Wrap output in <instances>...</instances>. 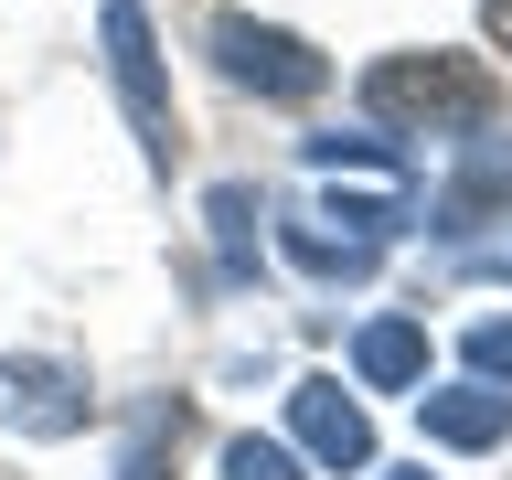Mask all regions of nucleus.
I'll use <instances>...</instances> for the list:
<instances>
[{
	"mask_svg": "<svg viewBox=\"0 0 512 480\" xmlns=\"http://www.w3.org/2000/svg\"><path fill=\"white\" fill-rule=\"evenodd\" d=\"M352 374L374 384V395H416L427 384V331L416 320H363L352 331Z\"/></svg>",
	"mask_w": 512,
	"mask_h": 480,
	"instance_id": "obj_8",
	"label": "nucleus"
},
{
	"mask_svg": "<svg viewBox=\"0 0 512 480\" xmlns=\"http://www.w3.org/2000/svg\"><path fill=\"white\" fill-rule=\"evenodd\" d=\"M171 448H182V406H150L139 427H128V459H118V480H171Z\"/></svg>",
	"mask_w": 512,
	"mask_h": 480,
	"instance_id": "obj_12",
	"label": "nucleus"
},
{
	"mask_svg": "<svg viewBox=\"0 0 512 480\" xmlns=\"http://www.w3.org/2000/svg\"><path fill=\"white\" fill-rule=\"evenodd\" d=\"M278 246L299 256L310 278H342V288H352V278H374V256H384V246H352V235H331V224H288Z\"/></svg>",
	"mask_w": 512,
	"mask_h": 480,
	"instance_id": "obj_9",
	"label": "nucleus"
},
{
	"mask_svg": "<svg viewBox=\"0 0 512 480\" xmlns=\"http://www.w3.org/2000/svg\"><path fill=\"white\" fill-rule=\"evenodd\" d=\"M363 118L395 139V128H416V139H470L480 118H491V75H480L470 54H374L363 64Z\"/></svg>",
	"mask_w": 512,
	"mask_h": 480,
	"instance_id": "obj_1",
	"label": "nucleus"
},
{
	"mask_svg": "<svg viewBox=\"0 0 512 480\" xmlns=\"http://www.w3.org/2000/svg\"><path fill=\"white\" fill-rule=\"evenodd\" d=\"M288 438L320 470H374V416L363 395H342V374H299L288 384Z\"/></svg>",
	"mask_w": 512,
	"mask_h": 480,
	"instance_id": "obj_6",
	"label": "nucleus"
},
{
	"mask_svg": "<svg viewBox=\"0 0 512 480\" xmlns=\"http://www.w3.org/2000/svg\"><path fill=\"white\" fill-rule=\"evenodd\" d=\"M491 214H512V128L480 118L470 139H459V171L427 192V235H459V246H470Z\"/></svg>",
	"mask_w": 512,
	"mask_h": 480,
	"instance_id": "obj_4",
	"label": "nucleus"
},
{
	"mask_svg": "<svg viewBox=\"0 0 512 480\" xmlns=\"http://www.w3.org/2000/svg\"><path fill=\"white\" fill-rule=\"evenodd\" d=\"M299 160H310V171H395V139H384V128H310Z\"/></svg>",
	"mask_w": 512,
	"mask_h": 480,
	"instance_id": "obj_10",
	"label": "nucleus"
},
{
	"mask_svg": "<svg viewBox=\"0 0 512 480\" xmlns=\"http://www.w3.org/2000/svg\"><path fill=\"white\" fill-rule=\"evenodd\" d=\"M224 480H299L288 438H224Z\"/></svg>",
	"mask_w": 512,
	"mask_h": 480,
	"instance_id": "obj_14",
	"label": "nucleus"
},
{
	"mask_svg": "<svg viewBox=\"0 0 512 480\" xmlns=\"http://www.w3.org/2000/svg\"><path fill=\"white\" fill-rule=\"evenodd\" d=\"M384 480H427V470H384Z\"/></svg>",
	"mask_w": 512,
	"mask_h": 480,
	"instance_id": "obj_18",
	"label": "nucleus"
},
{
	"mask_svg": "<svg viewBox=\"0 0 512 480\" xmlns=\"http://www.w3.org/2000/svg\"><path fill=\"white\" fill-rule=\"evenodd\" d=\"M320 224H342L352 246H384V235L406 224V203H395V192H331V214H320Z\"/></svg>",
	"mask_w": 512,
	"mask_h": 480,
	"instance_id": "obj_13",
	"label": "nucleus"
},
{
	"mask_svg": "<svg viewBox=\"0 0 512 480\" xmlns=\"http://www.w3.org/2000/svg\"><path fill=\"white\" fill-rule=\"evenodd\" d=\"M214 64L235 75V86L278 96V107H310V96L331 86V54H320L310 32H288V22H256V11H224V22H214Z\"/></svg>",
	"mask_w": 512,
	"mask_h": 480,
	"instance_id": "obj_3",
	"label": "nucleus"
},
{
	"mask_svg": "<svg viewBox=\"0 0 512 480\" xmlns=\"http://www.w3.org/2000/svg\"><path fill=\"white\" fill-rule=\"evenodd\" d=\"M203 224H214V246L246 267V256H256V224H267V203H256L246 182H214V192H203Z\"/></svg>",
	"mask_w": 512,
	"mask_h": 480,
	"instance_id": "obj_11",
	"label": "nucleus"
},
{
	"mask_svg": "<svg viewBox=\"0 0 512 480\" xmlns=\"http://www.w3.org/2000/svg\"><path fill=\"white\" fill-rule=\"evenodd\" d=\"M96 32H107V75H118V107H128V128H139V160H150V171H171L182 118H171V64H160L150 0H107V11H96Z\"/></svg>",
	"mask_w": 512,
	"mask_h": 480,
	"instance_id": "obj_2",
	"label": "nucleus"
},
{
	"mask_svg": "<svg viewBox=\"0 0 512 480\" xmlns=\"http://www.w3.org/2000/svg\"><path fill=\"white\" fill-rule=\"evenodd\" d=\"M416 427H427V438L438 448H502L512 438V395L502 384H427V395H416Z\"/></svg>",
	"mask_w": 512,
	"mask_h": 480,
	"instance_id": "obj_7",
	"label": "nucleus"
},
{
	"mask_svg": "<svg viewBox=\"0 0 512 480\" xmlns=\"http://www.w3.org/2000/svg\"><path fill=\"white\" fill-rule=\"evenodd\" d=\"M0 416L22 427V438H86V374L75 363H54V352H0Z\"/></svg>",
	"mask_w": 512,
	"mask_h": 480,
	"instance_id": "obj_5",
	"label": "nucleus"
},
{
	"mask_svg": "<svg viewBox=\"0 0 512 480\" xmlns=\"http://www.w3.org/2000/svg\"><path fill=\"white\" fill-rule=\"evenodd\" d=\"M459 278H480V288H512V235H470V246H459Z\"/></svg>",
	"mask_w": 512,
	"mask_h": 480,
	"instance_id": "obj_16",
	"label": "nucleus"
},
{
	"mask_svg": "<svg viewBox=\"0 0 512 480\" xmlns=\"http://www.w3.org/2000/svg\"><path fill=\"white\" fill-rule=\"evenodd\" d=\"M459 352H470L480 384H512V320H470V342H459Z\"/></svg>",
	"mask_w": 512,
	"mask_h": 480,
	"instance_id": "obj_15",
	"label": "nucleus"
},
{
	"mask_svg": "<svg viewBox=\"0 0 512 480\" xmlns=\"http://www.w3.org/2000/svg\"><path fill=\"white\" fill-rule=\"evenodd\" d=\"M480 32H491V43L512 54V0H480Z\"/></svg>",
	"mask_w": 512,
	"mask_h": 480,
	"instance_id": "obj_17",
	"label": "nucleus"
}]
</instances>
